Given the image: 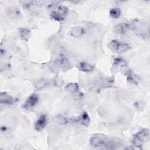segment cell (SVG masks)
I'll return each instance as SVG.
<instances>
[{
  "mask_svg": "<svg viewBox=\"0 0 150 150\" xmlns=\"http://www.w3.org/2000/svg\"><path fill=\"white\" fill-rule=\"evenodd\" d=\"M90 144L95 147L115 149L121 145V141L118 138H112L103 134H97L91 137Z\"/></svg>",
  "mask_w": 150,
  "mask_h": 150,
  "instance_id": "cell-1",
  "label": "cell"
},
{
  "mask_svg": "<svg viewBox=\"0 0 150 150\" xmlns=\"http://www.w3.org/2000/svg\"><path fill=\"white\" fill-rule=\"evenodd\" d=\"M149 131L148 129H143L137 133L132 139L133 144L137 147H141L142 144L149 139Z\"/></svg>",
  "mask_w": 150,
  "mask_h": 150,
  "instance_id": "cell-2",
  "label": "cell"
},
{
  "mask_svg": "<svg viewBox=\"0 0 150 150\" xmlns=\"http://www.w3.org/2000/svg\"><path fill=\"white\" fill-rule=\"evenodd\" d=\"M110 49L118 53L127 52L129 49V46L125 43H120L116 40H113L108 45Z\"/></svg>",
  "mask_w": 150,
  "mask_h": 150,
  "instance_id": "cell-3",
  "label": "cell"
},
{
  "mask_svg": "<svg viewBox=\"0 0 150 150\" xmlns=\"http://www.w3.org/2000/svg\"><path fill=\"white\" fill-rule=\"evenodd\" d=\"M66 13V8L64 6H60L57 8V11H53L51 13V16L54 19L60 21L64 19Z\"/></svg>",
  "mask_w": 150,
  "mask_h": 150,
  "instance_id": "cell-4",
  "label": "cell"
},
{
  "mask_svg": "<svg viewBox=\"0 0 150 150\" xmlns=\"http://www.w3.org/2000/svg\"><path fill=\"white\" fill-rule=\"evenodd\" d=\"M71 121L73 122H79L85 126H88L90 124V118L87 113L84 112L77 118L71 119Z\"/></svg>",
  "mask_w": 150,
  "mask_h": 150,
  "instance_id": "cell-5",
  "label": "cell"
},
{
  "mask_svg": "<svg viewBox=\"0 0 150 150\" xmlns=\"http://www.w3.org/2000/svg\"><path fill=\"white\" fill-rule=\"evenodd\" d=\"M38 102V96L36 94H31L27 99L23 107L27 109H29L35 106Z\"/></svg>",
  "mask_w": 150,
  "mask_h": 150,
  "instance_id": "cell-6",
  "label": "cell"
},
{
  "mask_svg": "<svg viewBox=\"0 0 150 150\" xmlns=\"http://www.w3.org/2000/svg\"><path fill=\"white\" fill-rule=\"evenodd\" d=\"M47 120L46 115H42L35 123V128L37 131L42 130L47 124Z\"/></svg>",
  "mask_w": 150,
  "mask_h": 150,
  "instance_id": "cell-7",
  "label": "cell"
},
{
  "mask_svg": "<svg viewBox=\"0 0 150 150\" xmlns=\"http://www.w3.org/2000/svg\"><path fill=\"white\" fill-rule=\"evenodd\" d=\"M130 28V25L126 23H122L116 25L114 27L115 32L117 33H125Z\"/></svg>",
  "mask_w": 150,
  "mask_h": 150,
  "instance_id": "cell-8",
  "label": "cell"
},
{
  "mask_svg": "<svg viewBox=\"0 0 150 150\" xmlns=\"http://www.w3.org/2000/svg\"><path fill=\"white\" fill-rule=\"evenodd\" d=\"M13 101V98L6 93H1L0 96V102L1 104H10Z\"/></svg>",
  "mask_w": 150,
  "mask_h": 150,
  "instance_id": "cell-9",
  "label": "cell"
},
{
  "mask_svg": "<svg viewBox=\"0 0 150 150\" xmlns=\"http://www.w3.org/2000/svg\"><path fill=\"white\" fill-rule=\"evenodd\" d=\"M84 29L80 26H76L70 30L71 36L74 37H79L84 33Z\"/></svg>",
  "mask_w": 150,
  "mask_h": 150,
  "instance_id": "cell-10",
  "label": "cell"
},
{
  "mask_svg": "<svg viewBox=\"0 0 150 150\" xmlns=\"http://www.w3.org/2000/svg\"><path fill=\"white\" fill-rule=\"evenodd\" d=\"M93 66L87 63L86 62H81L79 64V69L81 71H84V72H88L91 71L93 70Z\"/></svg>",
  "mask_w": 150,
  "mask_h": 150,
  "instance_id": "cell-11",
  "label": "cell"
},
{
  "mask_svg": "<svg viewBox=\"0 0 150 150\" xmlns=\"http://www.w3.org/2000/svg\"><path fill=\"white\" fill-rule=\"evenodd\" d=\"M20 35L22 39L27 40L30 36V31L27 29H21Z\"/></svg>",
  "mask_w": 150,
  "mask_h": 150,
  "instance_id": "cell-12",
  "label": "cell"
},
{
  "mask_svg": "<svg viewBox=\"0 0 150 150\" xmlns=\"http://www.w3.org/2000/svg\"><path fill=\"white\" fill-rule=\"evenodd\" d=\"M54 121L60 125L65 124L67 122V118L62 114H59L54 117Z\"/></svg>",
  "mask_w": 150,
  "mask_h": 150,
  "instance_id": "cell-13",
  "label": "cell"
},
{
  "mask_svg": "<svg viewBox=\"0 0 150 150\" xmlns=\"http://www.w3.org/2000/svg\"><path fill=\"white\" fill-rule=\"evenodd\" d=\"M66 88L67 91H69L70 93H74L78 90V85L76 83H69L66 86Z\"/></svg>",
  "mask_w": 150,
  "mask_h": 150,
  "instance_id": "cell-14",
  "label": "cell"
},
{
  "mask_svg": "<svg viewBox=\"0 0 150 150\" xmlns=\"http://www.w3.org/2000/svg\"><path fill=\"white\" fill-rule=\"evenodd\" d=\"M110 15L113 18H118L121 15V11L118 8H112L110 11Z\"/></svg>",
  "mask_w": 150,
  "mask_h": 150,
  "instance_id": "cell-15",
  "label": "cell"
},
{
  "mask_svg": "<svg viewBox=\"0 0 150 150\" xmlns=\"http://www.w3.org/2000/svg\"><path fill=\"white\" fill-rule=\"evenodd\" d=\"M8 13L9 17H11L12 18H16L19 16V12L18 10V9L15 8H11L9 10Z\"/></svg>",
  "mask_w": 150,
  "mask_h": 150,
  "instance_id": "cell-16",
  "label": "cell"
},
{
  "mask_svg": "<svg viewBox=\"0 0 150 150\" xmlns=\"http://www.w3.org/2000/svg\"><path fill=\"white\" fill-rule=\"evenodd\" d=\"M46 85V81L45 80H40L35 84V88L37 90H41Z\"/></svg>",
  "mask_w": 150,
  "mask_h": 150,
  "instance_id": "cell-17",
  "label": "cell"
},
{
  "mask_svg": "<svg viewBox=\"0 0 150 150\" xmlns=\"http://www.w3.org/2000/svg\"><path fill=\"white\" fill-rule=\"evenodd\" d=\"M60 66H61L62 67H64V68H66L67 67H68V66H69L67 60H66V59H62V60H61L60 61Z\"/></svg>",
  "mask_w": 150,
  "mask_h": 150,
  "instance_id": "cell-18",
  "label": "cell"
}]
</instances>
